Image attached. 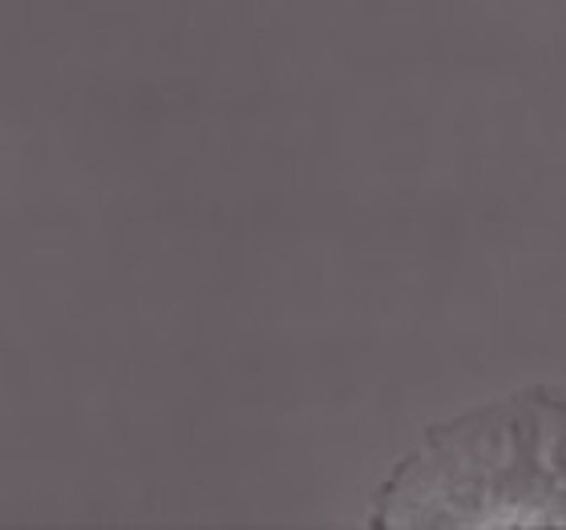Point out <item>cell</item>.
I'll return each instance as SVG.
<instances>
[{
  "mask_svg": "<svg viewBox=\"0 0 566 530\" xmlns=\"http://www.w3.org/2000/svg\"><path fill=\"white\" fill-rule=\"evenodd\" d=\"M368 527H566V393L526 385L429 425L377 486Z\"/></svg>",
  "mask_w": 566,
  "mask_h": 530,
  "instance_id": "6da1fadb",
  "label": "cell"
}]
</instances>
